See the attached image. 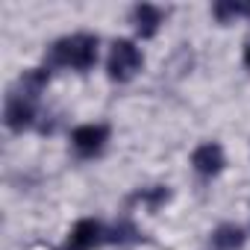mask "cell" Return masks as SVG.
I'll list each match as a JSON object with an SVG mask.
<instances>
[{"label": "cell", "instance_id": "obj_10", "mask_svg": "<svg viewBox=\"0 0 250 250\" xmlns=\"http://www.w3.org/2000/svg\"><path fill=\"white\" fill-rule=\"evenodd\" d=\"M136 235H139V232H136V227L124 221V224H118V227H115V229H112L106 238H109V241H133Z\"/></svg>", "mask_w": 250, "mask_h": 250}, {"label": "cell", "instance_id": "obj_9", "mask_svg": "<svg viewBox=\"0 0 250 250\" xmlns=\"http://www.w3.org/2000/svg\"><path fill=\"white\" fill-rule=\"evenodd\" d=\"M47 83H50V74L44 71V68H30V71H24V77H21V94L24 97H36V94H42L44 88H47Z\"/></svg>", "mask_w": 250, "mask_h": 250}, {"label": "cell", "instance_id": "obj_4", "mask_svg": "<svg viewBox=\"0 0 250 250\" xmlns=\"http://www.w3.org/2000/svg\"><path fill=\"white\" fill-rule=\"evenodd\" d=\"M3 118H6V127H9L12 133H24V130H30V127H33V121H36L33 100L24 97V94H12V97L6 100V112H3Z\"/></svg>", "mask_w": 250, "mask_h": 250}, {"label": "cell", "instance_id": "obj_2", "mask_svg": "<svg viewBox=\"0 0 250 250\" xmlns=\"http://www.w3.org/2000/svg\"><path fill=\"white\" fill-rule=\"evenodd\" d=\"M106 68H109V77L112 80L127 83V80H133L142 71V50L133 42L121 39V42L112 44V53H109V65Z\"/></svg>", "mask_w": 250, "mask_h": 250}, {"label": "cell", "instance_id": "obj_3", "mask_svg": "<svg viewBox=\"0 0 250 250\" xmlns=\"http://www.w3.org/2000/svg\"><path fill=\"white\" fill-rule=\"evenodd\" d=\"M109 142V127L106 124H83L71 133V145L80 156H97Z\"/></svg>", "mask_w": 250, "mask_h": 250}, {"label": "cell", "instance_id": "obj_11", "mask_svg": "<svg viewBox=\"0 0 250 250\" xmlns=\"http://www.w3.org/2000/svg\"><path fill=\"white\" fill-rule=\"evenodd\" d=\"M238 12H244V6L241 3H218L215 6V18L221 21V24H227L229 18H235Z\"/></svg>", "mask_w": 250, "mask_h": 250}, {"label": "cell", "instance_id": "obj_1", "mask_svg": "<svg viewBox=\"0 0 250 250\" xmlns=\"http://www.w3.org/2000/svg\"><path fill=\"white\" fill-rule=\"evenodd\" d=\"M50 62L65 65V68H77V71H88L97 62V36L77 33V36L59 39L50 47Z\"/></svg>", "mask_w": 250, "mask_h": 250}, {"label": "cell", "instance_id": "obj_5", "mask_svg": "<svg viewBox=\"0 0 250 250\" xmlns=\"http://www.w3.org/2000/svg\"><path fill=\"white\" fill-rule=\"evenodd\" d=\"M191 165H194V171L203 174V177H215V174H221L224 165H227V159H224V147H221L218 142H203V145L191 153Z\"/></svg>", "mask_w": 250, "mask_h": 250}, {"label": "cell", "instance_id": "obj_7", "mask_svg": "<svg viewBox=\"0 0 250 250\" xmlns=\"http://www.w3.org/2000/svg\"><path fill=\"white\" fill-rule=\"evenodd\" d=\"M133 24H136V33L142 39H150V36H156V30L162 24V9L153 3H139L133 9Z\"/></svg>", "mask_w": 250, "mask_h": 250}, {"label": "cell", "instance_id": "obj_8", "mask_svg": "<svg viewBox=\"0 0 250 250\" xmlns=\"http://www.w3.org/2000/svg\"><path fill=\"white\" fill-rule=\"evenodd\" d=\"M244 244V232L235 224H221L212 232V250H241Z\"/></svg>", "mask_w": 250, "mask_h": 250}, {"label": "cell", "instance_id": "obj_13", "mask_svg": "<svg viewBox=\"0 0 250 250\" xmlns=\"http://www.w3.org/2000/svg\"><path fill=\"white\" fill-rule=\"evenodd\" d=\"M244 12H247V15H250V6H244Z\"/></svg>", "mask_w": 250, "mask_h": 250}, {"label": "cell", "instance_id": "obj_6", "mask_svg": "<svg viewBox=\"0 0 250 250\" xmlns=\"http://www.w3.org/2000/svg\"><path fill=\"white\" fill-rule=\"evenodd\" d=\"M100 241H103V227L94 218H83V221L74 224L65 250H94Z\"/></svg>", "mask_w": 250, "mask_h": 250}, {"label": "cell", "instance_id": "obj_12", "mask_svg": "<svg viewBox=\"0 0 250 250\" xmlns=\"http://www.w3.org/2000/svg\"><path fill=\"white\" fill-rule=\"evenodd\" d=\"M244 65H247V68H250V44H247V47H244Z\"/></svg>", "mask_w": 250, "mask_h": 250}]
</instances>
